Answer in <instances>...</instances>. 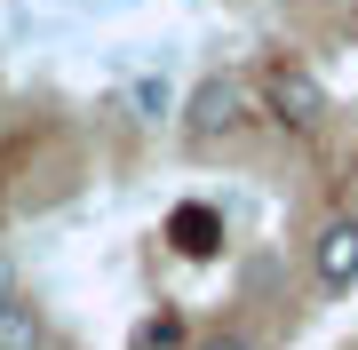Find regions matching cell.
<instances>
[{
  "mask_svg": "<svg viewBox=\"0 0 358 350\" xmlns=\"http://www.w3.org/2000/svg\"><path fill=\"white\" fill-rule=\"evenodd\" d=\"M255 96H263V112L279 119L287 136H319V128H327V88L294 64V56H271L263 80H255Z\"/></svg>",
  "mask_w": 358,
  "mask_h": 350,
  "instance_id": "2",
  "label": "cell"
},
{
  "mask_svg": "<svg viewBox=\"0 0 358 350\" xmlns=\"http://www.w3.org/2000/svg\"><path fill=\"white\" fill-rule=\"evenodd\" d=\"M0 350H48V311L32 295H0Z\"/></svg>",
  "mask_w": 358,
  "mask_h": 350,
  "instance_id": "5",
  "label": "cell"
},
{
  "mask_svg": "<svg viewBox=\"0 0 358 350\" xmlns=\"http://www.w3.org/2000/svg\"><path fill=\"white\" fill-rule=\"evenodd\" d=\"M159 239H167V255H183V263H215L223 255V207H207V199H176L159 223Z\"/></svg>",
  "mask_w": 358,
  "mask_h": 350,
  "instance_id": "4",
  "label": "cell"
},
{
  "mask_svg": "<svg viewBox=\"0 0 358 350\" xmlns=\"http://www.w3.org/2000/svg\"><path fill=\"white\" fill-rule=\"evenodd\" d=\"M247 104H255V88H247L239 72L199 80V88L183 96V143H192V152H215V143H231V136L247 128V119H255Z\"/></svg>",
  "mask_w": 358,
  "mask_h": 350,
  "instance_id": "1",
  "label": "cell"
},
{
  "mask_svg": "<svg viewBox=\"0 0 358 350\" xmlns=\"http://www.w3.org/2000/svg\"><path fill=\"white\" fill-rule=\"evenodd\" d=\"M192 350H263V342H255V335H231V326H223V335H199Z\"/></svg>",
  "mask_w": 358,
  "mask_h": 350,
  "instance_id": "6",
  "label": "cell"
},
{
  "mask_svg": "<svg viewBox=\"0 0 358 350\" xmlns=\"http://www.w3.org/2000/svg\"><path fill=\"white\" fill-rule=\"evenodd\" d=\"M8 286H16V271H8V255H0V295H8Z\"/></svg>",
  "mask_w": 358,
  "mask_h": 350,
  "instance_id": "7",
  "label": "cell"
},
{
  "mask_svg": "<svg viewBox=\"0 0 358 350\" xmlns=\"http://www.w3.org/2000/svg\"><path fill=\"white\" fill-rule=\"evenodd\" d=\"M310 279H319L327 295H350L358 286V215H327L319 231H310Z\"/></svg>",
  "mask_w": 358,
  "mask_h": 350,
  "instance_id": "3",
  "label": "cell"
}]
</instances>
